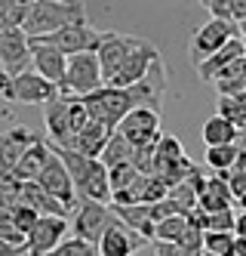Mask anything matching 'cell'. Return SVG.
I'll use <instances>...</instances> for the list:
<instances>
[{
    "instance_id": "6da1fadb",
    "label": "cell",
    "mask_w": 246,
    "mask_h": 256,
    "mask_svg": "<svg viewBox=\"0 0 246 256\" xmlns=\"http://www.w3.org/2000/svg\"><path fill=\"white\" fill-rule=\"evenodd\" d=\"M77 22H86L83 4H71V0H31L25 34L34 40V38H46V34H55V31L77 25Z\"/></svg>"
},
{
    "instance_id": "7a4b0ae2",
    "label": "cell",
    "mask_w": 246,
    "mask_h": 256,
    "mask_svg": "<svg viewBox=\"0 0 246 256\" xmlns=\"http://www.w3.org/2000/svg\"><path fill=\"white\" fill-rule=\"evenodd\" d=\"M83 105H86V112H89L92 120L111 126V130H117V126L123 124V118L139 108L136 96H132V90H114V86H102L99 93L86 96Z\"/></svg>"
},
{
    "instance_id": "3957f363",
    "label": "cell",
    "mask_w": 246,
    "mask_h": 256,
    "mask_svg": "<svg viewBox=\"0 0 246 256\" xmlns=\"http://www.w3.org/2000/svg\"><path fill=\"white\" fill-rule=\"evenodd\" d=\"M0 96L12 99V102H25V105H49L62 96V90L40 78L37 71H25L18 78H0Z\"/></svg>"
},
{
    "instance_id": "277c9868",
    "label": "cell",
    "mask_w": 246,
    "mask_h": 256,
    "mask_svg": "<svg viewBox=\"0 0 246 256\" xmlns=\"http://www.w3.org/2000/svg\"><path fill=\"white\" fill-rule=\"evenodd\" d=\"M102 86H105V74H102V62H99L96 52H80V56L68 59V74H65L62 96L86 99L92 93H99Z\"/></svg>"
},
{
    "instance_id": "5b68a950",
    "label": "cell",
    "mask_w": 246,
    "mask_h": 256,
    "mask_svg": "<svg viewBox=\"0 0 246 256\" xmlns=\"http://www.w3.org/2000/svg\"><path fill=\"white\" fill-rule=\"evenodd\" d=\"M240 38V28L234 22H222V19H210L206 25H200L191 38V46H188V56H191L194 68L203 65L206 59H213L216 52H222L231 40Z\"/></svg>"
},
{
    "instance_id": "8992f818",
    "label": "cell",
    "mask_w": 246,
    "mask_h": 256,
    "mask_svg": "<svg viewBox=\"0 0 246 256\" xmlns=\"http://www.w3.org/2000/svg\"><path fill=\"white\" fill-rule=\"evenodd\" d=\"M102 34L105 31H96L89 22H77V25H68L55 34H46V38H34V44L52 46V50H59L62 56L71 59V56H80V52H99Z\"/></svg>"
},
{
    "instance_id": "52a82bcc",
    "label": "cell",
    "mask_w": 246,
    "mask_h": 256,
    "mask_svg": "<svg viewBox=\"0 0 246 256\" xmlns=\"http://www.w3.org/2000/svg\"><path fill=\"white\" fill-rule=\"evenodd\" d=\"M117 222V213L105 207V204H96V200H80L77 213H74V238H80L86 244H102V238L108 234V228Z\"/></svg>"
},
{
    "instance_id": "ba28073f",
    "label": "cell",
    "mask_w": 246,
    "mask_h": 256,
    "mask_svg": "<svg viewBox=\"0 0 246 256\" xmlns=\"http://www.w3.org/2000/svg\"><path fill=\"white\" fill-rule=\"evenodd\" d=\"M0 68H3L6 78H18L34 68L31 38L25 34V28H12L0 34Z\"/></svg>"
},
{
    "instance_id": "9c48e42d",
    "label": "cell",
    "mask_w": 246,
    "mask_h": 256,
    "mask_svg": "<svg viewBox=\"0 0 246 256\" xmlns=\"http://www.w3.org/2000/svg\"><path fill=\"white\" fill-rule=\"evenodd\" d=\"M49 148H52V145H49ZM37 186H40L46 194H52L59 204H65L71 213H74V207H80L77 186H74V179H71V173L65 167V160L55 154V152L49 154V164H46V170L40 173V179H37Z\"/></svg>"
},
{
    "instance_id": "30bf717a",
    "label": "cell",
    "mask_w": 246,
    "mask_h": 256,
    "mask_svg": "<svg viewBox=\"0 0 246 256\" xmlns=\"http://www.w3.org/2000/svg\"><path fill=\"white\" fill-rule=\"evenodd\" d=\"M142 38H136V34H123V31H105L102 34V44H99V62H102V74H105V86L108 80L120 71V65L126 62V56L132 50L139 46Z\"/></svg>"
},
{
    "instance_id": "8fae6325",
    "label": "cell",
    "mask_w": 246,
    "mask_h": 256,
    "mask_svg": "<svg viewBox=\"0 0 246 256\" xmlns=\"http://www.w3.org/2000/svg\"><path fill=\"white\" fill-rule=\"evenodd\" d=\"M71 105L74 96H59L55 102L43 105V124H46V142L55 148H74V130H71Z\"/></svg>"
},
{
    "instance_id": "7c38bea8",
    "label": "cell",
    "mask_w": 246,
    "mask_h": 256,
    "mask_svg": "<svg viewBox=\"0 0 246 256\" xmlns=\"http://www.w3.org/2000/svg\"><path fill=\"white\" fill-rule=\"evenodd\" d=\"M117 133L132 145V148H142L148 142H157L163 136L160 133V112H154V108H136V112H129L123 118Z\"/></svg>"
},
{
    "instance_id": "4fadbf2b",
    "label": "cell",
    "mask_w": 246,
    "mask_h": 256,
    "mask_svg": "<svg viewBox=\"0 0 246 256\" xmlns=\"http://www.w3.org/2000/svg\"><path fill=\"white\" fill-rule=\"evenodd\" d=\"M37 139H40V136H34L28 126H12V130L0 133V182L12 179L15 167L22 164L25 152L31 148Z\"/></svg>"
},
{
    "instance_id": "5bb4252c",
    "label": "cell",
    "mask_w": 246,
    "mask_h": 256,
    "mask_svg": "<svg viewBox=\"0 0 246 256\" xmlns=\"http://www.w3.org/2000/svg\"><path fill=\"white\" fill-rule=\"evenodd\" d=\"M68 219L59 216H40V222L34 226V232L28 234V256H46L55 247H62L68 241Z\"/></svg>"
},
{
    "instance_id": "9a60e30c",
    "label": "cell",
    "mask_w": 246,
    "mask_h": 256,
    "mask_svg": "<svg viewBox=\"0 0 246 256\" xmlns=\"http://www.w3.org/2000/svg\"><path fill=\"white\" fill-rule=\"evenodd\" d=\"M31 56H34V68L40 78H46L49 84L55 86H65V74H68V56H62L59 50H52V46H40V44H34L31 40Z\"/></svg>"
},
{
    "instance_id": "2e32d148",
    "label": "cell",
    "mask_w": 246,
    "mask_h": 256,
    "mask_svg": "<svg viewBox=\"0 0 246 256\" xmlns=\"http://www.w3.org/2000/svg\"><path fill=\"white\" fill-rule=\"evenodd\" d=\"M142 244H145V238H142V234H136L132 228H126L120 219H117V222L108 228V234L102 238V244H99V256H132Z\"/></svg>"
},
{
    "instance_id": "e0dca14e",
    "label": "cell",
    "mask_w": 246,
    "mask_h": 256,
    "mask_svg": "<svg viewBox=\"0 0 246 256\" xmlns=\"http://www.w3.org/2000/svg\"><path fill=\"white\" fill-rule=\"evenodd\" d=\"M49 154H52L49 142H46V139H37L31 148L25 152L22 164L15 167L12 182H18V186H25V182H37V179H40V173L46 170V164H49Z\"/></svg>"
},
{
    "instance_id": "ac0fdd59",
    "label": "cell",
    "mask_w": 246,
    "mask_h": 256,
    "mask_svg": "<svg viewBox=\"0 0 246 256\" xmlns=\"http://www.w3.org/2000/svg\"><path fill=\"white\" fill-rule=\"evenodd\" d=\"M18 204H25V207H31L34 213H40V216H59V219H65L71 210L65 207V204H59L52 194H46L37 182H25V186H18Z\"/></svg>"
},
{
    "instance_id": "d6986e66",
    "label": "cell",
    "mask_w": 246,
    "mask_h": 256,
    "mask_svg": "<svg viewBox=\"0 0 246 256\" xmlns=\"http://www.w3.org/2000/svg\"><path fill=\"white\" fill-rule=\"evenodd\" d=\"M117 130H111V126L99 124V120H89V126L77 136V142H74V152H80L83 158H92V160H99L108 148V142L111 136H114Z\"/></svg>"
},
{
    "instance_id": "ffe728a7",
    "label": "cell",
    "mask_w": 246,
    "mask_h": 256,
    "mask_svg": "<svg viewBox=\"0 0 246 256\" xmlns=\"http://www.w3.org/2000/svg\"><path fill=\"white\" fill-rule=\"evenodd\" d=\"M111 210L117 213V219L132 228L136 234H142L145 241H154V232H157V222L151 219V207L148 204H129V207H117V204H111Z\"/></svg>"
},
{
    "instance_id": "44dd1931",
    "label": "cell",
    "mask_w": 246,
    "mask_h": 256,
    "mask_svg": "<svg viewBox=\"0 0 246 256\" xmlns=\"http://www.w3.org/2000/svg\"><path fill=\"white\" fill-rule=\"evenodd\" d=\"M234 204V194H231V186L225 176H210L206 179V188L200 192V210L203 213H225L231 210Z\"/></svg>"
},
{
    "instance_id": "7402d4cb",
    "label": "cell",
    "mask_w": 246,
    "mask_h": 256,
    "mask_svg": "<svg viewBox=\"0 0 246 256\" xmlns=\"http://www.w3.org/2000/svg\"><path fill=\"white\" fill-rule=\"evenodd\" d=\"M246 52H243V40L237 38V40H231L228 46H225L222 52H216L213 59H206L203 65H197V74H200V80H206V84H216V78L222 74L225 68H231L237 59H243Z\"/></svg>"
},
{
    "instance_id": "603a6c76",
    "label": "cell",
    "mask_w": 246,
    "mask_h": 256,
    "mask_svg": "<svg viewBox=\"0 0 246 256\" xmlns=\"http://www.w3.org/2000/svg\"><path fill=\"white\" fill-rule=\"evenodd\" d=\"M203 142L206 148H219V145H237L240 142V130L234 124H228L225 118L213 114L210 120L203 124Z\"/></svg>"
},
{
    "instance_id": "cb8c5ba5",
    "label": "cell",
    "mask_w": 246,
    "mask_h": 256,
    "mask_svg": "<svg viewBox=\"0 0 246 256\" xmlns=\"http://www.w3.org/2000/svg\"><path fill=\"white\" fill-rule=\"evenodd\" d=\"M213 86L219 90V96H240V93H246V56L237 59L231 68H225L216 78Z\"/></svg>"
},
{
    "instance_id": "d4e9b609",
    "label": "cell",
    "mask_w": 246,
    "mask_h": 256,
    "mask_svg": "<svg viewBox=\"0 0 246 256\" xmlns=\"http://www.w3.org/2000/svg\"><path fill=\"white\" fill-rule=\"evenodd\" d=\"M240 154H243L240 145H219V148H206V164H210L219 176H228Z\"/></svg>"
},
{
    "instance_id": "484cf974",
    "label": "cell",
    "mask_w": 246,
    "mask_h": 256,
    "mask_svg": "<svg viewBox=\"0 0 246 256\" xmlns=\"http://www.w3.org/2000/svg\"><path fill=\"white\" fill-rule=\"evenodd\" d=\"M219 118L234 124L237 130H246V93L240 96H219Z\"/></svg>"
},
{
    "instance_id": "4316f807",
    "label": "cell",
    "mask_w": 246,
    "mask_h": 256,
    "mask_svg": "<svg viewBox=\"0 0 246 256\" xmlns=\"http://www.w3.org/2000/svg\"><path fill=\"white\" fill-rule=\"evenodd\" d=\"M188 228H191L188 216H173V219H163V222H157L154 241H157V244H173V247H179Z\"/></svg>"
},
{
    "instance_id": "83f0119b",
    "label": "cell",
    "mask_w": 246,
    "mask_h": 256,
    "mask_svg": "<svg viewBox=\"0 0 246 256\" xmlns=\"http://www.w3.org/2000/svg\"><path fill=\"white\" fill-rule=\"evenodd\" d=\"M132 154H136V148L120 136V133H114L111 136V142H108V148H105V154L99 158L108 170H114V167H120V164H132Z\"/></svg>"
},
{
    "instance_id": "f1b7e54d",
    "label": "cell",
    "mask_w": 246,
    "mask_h": 256,
    "mask_svg": "<svg viewBox=\"0 0 246 256\" xmlns=\"http://www.w3.org/2000/svg\"><path fill=\"white\" fill-rule=\"evenodd\" d=\"M234 244H237V234L231 232H206L203 238V250L216 256H234Z\"/></svg>"
},
{
    "instance_id": "f546056e",
    "label": "cell",
    "mask_w": 246,
    "mask_h": 256,
    "mask_svg": "<svg viewBox=\"0 0 246 256\" xmlns=\"http://www.w3.org/2000/svg\"><path fill=\"white\" fill-rule=\"evenodd\" d=\"M0 241H6L12 247H25L28 250V234L15 226L12 210H0Z\"/></svg>"
},
{
    "instance_id": "4dcf8cb0",
    "label": "cell",
    "mask_w": 246,
    "mask_h": 256,
    "mask_svg": "<svg viewBox=\"0 0 246 256\" xmlns=\"http://www.w3.org/2000/svg\"><path fill=\"white\" fill-rule=\"evenodd\" d=\"M237 228V216L234 210H225V213H206V232H231Z\"/></svg>"
},
{
    "instance_id": "1f68e13d",
    "label": "cell",
    "mask_w": 246,
    "mask_h": 256,
    "mask_svg": "<svg viewBox=\"0 0 246 256\" xmlns=\"http://www.w3.org/2000/svg\"><path fill=\"white\" fill-rule=\"evenodd\" d=\"M12 219H15V226L22 228L25 234H31V232H34V226L40 222V213H34L31 207H25V204H18V207H12Z\"/></svg>"
},
{
    "instance_id": "d6a6232c",
    "label": "cell",
    "mask_w": 246,
    "mask_h": 256,
    "mask_svg": "<svg viewBox=\"0 0 246 256\" xmlns=\"http://www.w3.org/2000/svg\"><path fill=\"white\" fill-rule=\"evenodd\" d=\"M203 6L210 10V19H222V22H234V12H231V0H206Z\"/></svg>"
},
{
    "instance_id": "836d02e7",
    "label": "cell",
    "mask_w": 246,
    "mask_h": 256,
    "mask_svg": "<svg viewBox=\"0 0 246 256\" xmlns=\"http://www.w3.org/2000/svg\"><path fill=\"white\" fill-rule=\"evenodd\" d=\"M225 179H228V186H231V194H234V200H240V198L246 194V176H240V173H228Z\"/></svg>"
},
{
    "instance_id": "e575fe53",
    "label": "cell",
    "mask_w": 246,
    "mask_h": 256,
    "mask_svg": "<svg viewBox=\"0 0 246 256\" xmlns=\"http://www.w3.org/2000/svg\"><path fill=\"white\" fill-rule=\"evenodd\" d=\"M22 253H28L25 247H12V244H6V241H0V256H22Z\"/></svg>"
},
{
    "instance_id": "d590c367",
    "label": "cell",
    "mask_w": 246,
    "mask_h": 256,
    "mask_svg": "<svg viewBox=\"0 0 246 256\" xmlns=\"http://www.w3.org/2000/svg\"><path fill=\"white\" fill-rule=\"evenodd\" d=\"M237 238H246V213H237V228H234Z\"/></svg>"
},
{
    "instance_id": "8d00e7d4",
    "label": "cell",
    "mask_w": 246,
    "mask_h": 256,
    "mask_svg": "<svg viewBox=\"0 0 246 256\" xmlns=\"http://www.w3.org/2000/svg\"><path fill=\"white\" fill-rule=\"evenodd\" d=\"M234 256H246V238H237V244H234Z\"/></svg>"
},
{
    "instance_id": "74e56055",
    "label": "cell",
    "mask_w": 246,
    "mask_h": 256,
    "mask_svg": "<svg viewBox=\"0 0 246 256\" xmlns=\"http://www.w3.org/2000/svg\"><path fill=\"white\" fill-rule=\"evenodd\" d=\"M237 28H240V38L246 40V22H243V25H237Z\"/></svg>"
},
{
    "instance_id": "f35d334b",
    "label": "cell",
    "mask_w": 246,
    "mask_h": 256,
    "mask_svg": "<svg viewBox=\"0 0 246 256\" xmlns=\"http://www.w3.org/2000/svg\"><path fill=\"white\" fill-rule=\"evenodd\" d=\"M237 204H240V207H243V213H246V194H243V198L237 200Z\"/></svg>"
},
{
    "instance_id": "ab89813d",
    "label": "cell",
    "mask_w": 246,
    "mask_h": 256,
    "mask_svg": "<svg viewBox=\"0 0 246 256\" xmlns=\"http://www.w3.org/2000/svg\"><path fill=\"white\" fill-rule=\"evenodd\" d=\"M151 256H157V253H151Z\"/></svg>"
}]
</instances>
